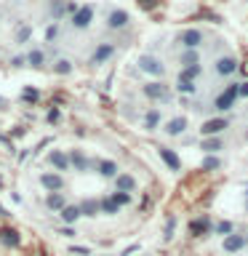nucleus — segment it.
<instances>
[{"mask_svg":"<svg viewBox=\"0 0 248 256\" xmlns=\"http://www.w3.org/2000/svg\"><path fill=\"white\" fill-rule=\"evenodd\" d=\"M232 232H235V224L227 222V219H222V222H216V224H214V235L227 238V235H232Z\"/></svg>","mask_w":248,"mask_h":256,"instance_id":"c9c22d12","label":"nucleus"},{"mask_svg":"<svg viewBox=\"0 0 248 256\" xmlns=\"http://www.w3.org/2000/svg\"><path fill=\"white\" fill-rule=\"evenodd\" d=\"M246 248V232H232V235L222 238V251L224 254H240Z\"/></svg>","mask_w":248,"mask_h":256,"instance_id":"aec40b11","label":"nucleus"},{"mask_svg":"<svg viewBox=\"0 0 248 256\" xmlns=\"http://www.w3.org/2000/svg\"><path fill=\"white\" fill-rule=\"evenodd\" d=\"M56 216H59L62 224H67V227H75V224L83 219V214H80V203H67Z\"/></svg>","mask_w":248,"mask_h":256,"instance_id":"5701e85b","label":"nucleus"},{"mask_svg":"<svg viewBox=\"0 0 248 256\" xmlns=\"http://www.w3.org/2000/svg\"><path fill=\"white\" fill-rule=\"evenodd\" d=\"M195 64H203L200 62V51H179V70L195 67Z\"/></svg>","mask_w":248,"mask_h":256,"instance_id":"473e14b6","label":"nucleus"},{"mask_svg":"<svg viewBox=\"0 0 248 256\" xmlns=\"http://www.w3.org/2000/svg\"><path fill=\"white\" fill-rule=\"evenodd\" d=\"M246 214H248V195H246Z\"/></svg>","mask_w":248,"mask_h":256,"instance_id":"09e8293b","label":"nucleus"},{"mask_svg":"<svg viewBox=\"0 0 248 256\" xmlns=\"http://www.w3.org/2000/svg\"><path fill=\"white\" fill-rule=\"evenodd\" d=\"M246 115H248V107H246Z\"/></svg>","mask_w":248,"mask_h":256,"instance_id":"864d4df0","label":"nucleus"},{"mask_svg":"<svg viewBox=\"0 0 248 256\" xmlns=\"http://www.w3.org/2000/svg\"><path fill=\"white\" fill-rule=\"evenodd\" d=\"M115 54H118V43L115 40H99V43L94 46V51L91 56H88V67H104L107 62L115 59Z\"/></svg>","mask_w":248,"mask_h":256,"instance_id":"f03ea898","label":"nucleus"},{"mask_svg":"<svg viewBox=\"0 0 248 256\" xmlns=\"http://www.w3.org/2000/svg\"><path fill=\"white\" fill-rule=\"evenodd\" d=\"M174 43L179 46L182 51H200V48H203V43H206V32L198 30V27H187V30L176 32Z\"/></svg>","mask_w":248,"mask_h":256,"instance_id":"7ed1b4c3","label":"nucleus"},{"mask_svg":"<svg viewBox=\"0 0 248 256\" xmlns=\"http://www.w3.org/2000/svg\"><path fill=\"white\" fill-rule=\"evenodd\" d=\"M56 232H59L62 238H75V235H78V232H75V227H67V224H62V227L56 230Z\"/></svg>","mask_w":248,"mask_h":256,"instance_id":"79ce46f5","label":"nucleus"},{"mask_svg":"<svg viewBox=\"0 0 248 256\" xmlns=\"http://www.w3.org/2000/svg\"><path fill=\"white\" fill-rule=\"evenodd\" d=\"M0 22H3V8H0Z\"/></svg>","mask_w":248,"mask_h":256,"instance_id":"3c124183","label":"nucleus"},{"mask_svg":"<svg viewBox=\"0 0 248 256\" xmlns=\"http://www.w3.org/2000/svg\"><path fill=\"white\" fill-rule=\"evenodd\" d=\"M246 248H248V232H246Z\"/></svg>","mask_w":248,"mask_h":256,"instance_id":"603ef678","label":"nucleus"},{"mask_svg":"<svg viewBox=\"0 0 248 256\" xmlns=\"http://www.w3.org/2000/svg\"><path fill=\"white\" fill-rule=\"evenodd\" d=\"M232 128V118L227 115H216V118H208L203 120V126H200V136H224V131H230Z\"/></svg>","mask_w":248,"mask_h":256,"instance_id":"1a4fd4ad","label":"nucleus"},{"mask_svg":"<svg viewBox=\"0 0 248 256\" xmlns=\"http://www.w3.org/2000/svg\"><path fill=\"white\" fill-rule=\"evenodd\" d=\"M238 70H240V64H238V59L232 54H219L214 59V64H211L214 78H219V80H230Z\"/></svg>","mask_w":248,"mask_h":256,"instance_id":"423d86ee","label":"nucleus"},{"mask_svg":"<svg viewBox=\"0 0 248 256\" xmlns=\"http://www.w3.org/2000/svg\"><path fill=\"white\" fill-rule=\"evenodd\" d=\"M59 120H62V107H56V104H54V107H48V112H46V123H48V126H56Z\"/></svg>","mask_w":248,"mask_h":256,"instance_id":"58836bf2","label":"nucleus"},{"mask_svg":"<svg viewBox=\"0 0 248 256\" xmlns=\"http://www.w3.org/2000/svg\"><path fill=\"white\" fill-rule=\"evenodd\" d=\"M22 232L11 227V224H0V246L8 248V251H16V248H22Z\"/></svg>","mask_w":248,"mask_h":256,"instance_id":"dca6fc26","label":"nucleus"},{"mask_svg":"<svg viewBox=\"0 0 248 256\" xmlns=\"http://www.w3.org/2000/svg\"><path fill=\"white\" fill-rule=\"evenodd\" d=\"M158 155H160V160L168 166V171H174V174L182 171V158L176 155V150L166 147V144H160V147H158Z\"/></svg>","mask_w":248,"mask_h":256,"instance_id":"4be33fe9","label":"nucleus"},{"mask_svg":"<svg viewBox=\"0 0 248 256\" xmlns=\"http://www.w3.org/2000/svg\"><path fill=\"white\" fill-rule=\"evenodd\" d=\"M187 128H190V120H187V115H174V118H168L166 123H163V131L168 139H179V136H184L187 134Z\"/></svg>","mask_w":248,"mask_h":256,"instance_id":"4468645a","label":"nucleus"},{"mask_svg":"<svg viewBox=\"0 0 248 256\" xmlns=\"http://www.w3.org/2000/svg\"><path fill=\"white\" fill-rule=\"evenodd\" d=\"M99 208H102V216H118L120 214V206L112 200V195H102L99 198Z\"/></svg>","mask_w":248,"mask_h":256,"instance_id":"2f4dec72","label":"nucleus"},{"mask_svg":"<svg viewBox=\"0 0 248 256\" xmlns=\"http://www.w3.org/2000/svg\"><path fill=\"white\" fill-rule=\"evenodd\" d=\"M174 230H176V216H168V219H166V230H163V240H166V243H171V240H174Z\"/></svg>","mask_w":248,"mask_h":256,"instance_id":"ea45409f","label":"nucleus"},{"mask_svg":"<svg viewBox=\"0 0 248 256\" xmlns=\"http://www.w3.org/2000/svg\"><path fill=\"white\" fill-rule=\"evenodd\" d=\"M238 99H248V80L238 83Z\"/></svg>","mask_w":248,"mask_h":256,"instance_id":"c03bdc74","label":"nucleus"},{"mask_svg":"<svg viewBox=\"0 0 248 256\" xmlns=\"http://www.w3.org/2000/svg\"><path fill=\"white\" fill-rule=\"evenodd\" d=\"M27 67L43 72L51 67V54H48L46 46H30L27 48Z\"/></svg>","mask_w":248,"mask_h":256,"instance_id":"9d476101","label":"nucleus"},{"mask_svg":"<svg viewBox=\"0 0 248 256\" xmlns=\"http://www.w3.org/2000/svg\"><path fill=\"white\" fill-rule=\"evenodd\" d=\"M235 102H238V83H230V86H224V91H219L214 96L211 110L224 115V112H230L232 107H235Z\"/></svg>","mask_w":248,"mask_h":256,"instance_id":"6e6552de","label":"nucleus"},{"mask_svg":"<svg viewBox=\"0 0 248 256\" xmlns=\"http://www.w3.org/2000/svg\"><path fill=\"white\" fill-rule=\"evenodd\" d=\"M40 99H43V94H40L35 86H24L22 91H19V102H22V104H27V107H35Z\"/></svg>","mask_w":248,"mask_h":256,"instance_id":"c85d7f7f","label":"nucleus"},{"mask_svg":"<svg viewBox=\"0 0 248 256\" xmlns=\"http://www.w3.org/2000/svg\"><path fill=\"white\" fill-rule=\"evenodd\" d=\"M27 155H30V152L22 150V152H16V160H19V163H24V160H27Z\"/></svg>","mask_w":248,"mask_h":256,"instance_id":"a18cd8bd","label":"nucleus"},{"mask_svg":"<svg viewBox=\"0 0 248 256\" xmlns=\"http://www.w3.org/2000/svg\"><path fill=\"white\" fill-rule=\"evenodd\" d=\"M14 43L16 46H27L32 43V24L30 22H22V24H16V30H14Z\"/></svg>","mask_w":248,"mask_h":256,"instance_id":"bb28decb","label":"nucleus"},{"mask_svg":"<svg viewBox=\"0 0 248 256\" xmlns=\"http://www.w3.org/2000/svg\"><path fill=\"white\" fill-rule=\"evenodd\" d=\"M200 150H203V155H219L222 150H227V139L224 136H206L200 142Z\"/></svg>","mask_w":248,"mask_h":256,"instance_id":"393cba45","label":"nucleus"},{"mask_svg":"<svg viewBox=\"0 0 248 256\" xmlns=\"http://www.w3.org/2000/svg\"><path fill=\"white\" fill-rule=\"evenodd\" d=\"M48 70H51L54 75H59V78H70L72 72H75V62H72L70 56H56Z\"/></svg>","mask_w":248,"mask_h":256,"instance_id":"b1692460","label":"nucleus"},{"mask_svg":"<svg viewBox=\"0 0 248 256\" xmlns=\"http://www.w3.org/2000/svg\"><path fill=\"white\" fill-rule=\"evenodd\" d=\"M163 123H166V115H163V110H160V107H150V110L142 115V128H144L147 134L158 131V128H163Z\"/></svg>","mask_w":248,"mask_h":256,"instance_id":"f3484780","label":"nucleus"},{"mask_svg":"<svg viewBox=\"0 0 248 256\" xmlns=\"http://www.w3.org/2000/svg\"><path fill=\"white\" fill-rule=\"evenodd\" d=\"M190 235H192V238L214 235V222H211V216L203 214V216H198V219H192V222H190Z\"/></svg>","mask_w":248,"mask_h":256,"instance_id":"a211bd4d","label":"nucleus"},{"mask_svg":"<svg viewBox=\"0 0 248 256\" xmlns=\"http://www.w3.org/2000/svg\"><path fill=\"white\" fill-rule=\"evenodd\" d=\"M46 163L51 166V171H56V174H70V171H72L70 152H67V150H62V147H54V150H48V155H46Z\"/></svg>","mask_w":248,"mask_h":256,"instance_id":"f8f14e48","label":"nucleus"},{"mask_svg":"<svg viewBox=\"0 0 248 256\" xmlns=\"http://www.w3.org/2000/svg\"><path fill=\"white\" fill-rule=\"evenodd\" d=\"M142 96L152 104H168L171 102V86L166 80H147L142 86Z\"/></svg>","mask_w":248,"mask_h":256,"instance_id":"f257e3e1","label":"nucleus"},{"mask_svg":"<svg viewBox=\"0 0 248 256\" xmlns=\"http://www.w3.org/2000/svg\"><path fill=\"white\" fill-rule=\"evenodd\" d=\"M67 203H70L67 192H46V195H43V208L48 214H59Z\"/></svg>","mask_w":248,"mask_h":256,"instance_id":"6ab92c4d","label":"nucleus"},{"mask_svg":"<svg viewBox=\"0 0 248 256\" xmlns=\"http://www.w3.org/2000/svg\"><path fill=\"white\" fill-rule=\"evenodd\" d=\"M128 27H131V14L126 11V8H118V6H112L107 14H104V30L107 32H126Z\"/></svg>","mask_w":248,"mask_h":256,"instance_id":"39448f33","label":"nucleus"},{"mask_svg":"<svg viewBox=\"0 0 248 256\" xmlns=\"http://www.w3.org/2000/svg\"><path fill=\"white\" fill-rule=\"evenodd\" d=\"M70 152V163H72V174H94V158L86 155V150L72 147Z\"/></svg>","mask_w":248,"mask_h":256,"instance_id":"ddd939ff","label":"nucleus"},{"mask_svg":"<svg viewBox=\"0 0 248 256\" xmlns=\"http://www.w3.org/2000/svg\"><path fill=\"white\" fill-rule=\"evenodd\" d=\"M136 67H139L142 75H147L152 80H163L166 78V64L155 54H142L139 59H136Z\"/></svg>","mask_w":248,"mask_h":256,"instance_id":"20e7f679","label":"nucleus"},{"mask_svg":"<svg viewBox=\"0 0 248 256\" xmlns=\"http://www.w3.org/2000/svg\"><path fill=\"white\" fill-rule=\"evenodd\" d=\"M11 136H14V139H24V136H27V126H14Z\"/></svg>","mask_w":248,"mask_h":256,"instance_id":"a19ab883","label":"nucleus"},{"mask_svg":"<svg viewBox=\"0 0 248 256\" xmlns=\"http://www.w3.org/2000/svg\"><path fill=\"white\" fill-rule=\"evenodd\" d=\"M70 254H78V256H91V248H86V246H72V248H70Z\"/></svg>","mask_w":248,"mask_h":256,"instance_id":"37998d69","label":"nucleus"},{"mask_svg":"<svg viewBox=\"0 0 248 256\" xmlns=\"http://www.w3.org/2000/svg\"><path fill=\"white\" fill-rule=\"evenodd\" d=\"M94 19H96V6L94 3H86V6H80L78 11H75V16L67 19V22H70V30L72 32H86V30H91Z\"/></svg>","mask_w":248,"mask_h":256,"instance_id":"0eeeda50","label":"nucleus"},{"mask_svg":"<svg viewBox=\"0 0 248 256\" xmlns=\"http://www.w3.org/2000/svg\"><path fill=\"white\" fill-rule=\"evenodd\" d=\"M174 88L182 96H195L198 94V83H195V80H187V78H179V75H176V86Z\"/></svg>","mask_w":248,"mask_h":256,"instance_id":"7c9ffc66","label":"nucleus"},{"mask_svg":"<svg viewBox=\"0 0 248 256\" xmlns=\"http://www.w3.org/2000/svg\"><path fill=\"white\" fill-rule=\"evenodd\" d=\"M8 67H14V70H24L27 67V51H16L8 56Z\"/></svg>","mask_w":248,"mask_h":256,"instance_id":"f704fd0d","label":"nucleus"},{"mask_svg":"<svg viewBox=\"0 0 248 256\" xmlns=\"http://www.w3.org/2000/svg\"><path fill=\"white\" fill-rule=\"evenodd\" d=\"M0 190H3V176H0Z\"/></svg>","mask_w":248,"mask_h":256,"instance_id":"8fccbe9b","label":"nucleus"},{"mask_svg":"<svg viewBox=\"0 0 248 256\" xmlns=\"http://www.w3.org/2000/svg\"><path fill=\"white\" fill-rule=\"evenodd\" d=\"M0 110H8V99H6V96H0Z\"/></svg>","mask_w":248,"mask_h":256,"instance_id":"49530a36","label":"nucleus"},{"mask_svg":"<svg viewBox=\"0 0 248 256\" xmlns=\"http://www.w3.org/2000/svg\"><path fill=\"white\" fill-rule=\"evenodd\" d=\"M94 174L104 182H112L120 174V166H118V160H112V158H96L94 160Z\"/></svg>","mask_w":248,"mask_h":256,"instance_id":"2eb2a0df","label":"nucleus"},{"mask_svg":"<svg viewBox=\"0 0 248 256\" xmlns=\"http://www.w3.org/2000/svg\"><path fill=\"white\" fill-rule=\"evenodd\" d=\"M200 75H203V64H195V67H184V70H179V78L195 80V83H198Z\"/></svg>","mask_w":248,"mask_h":256,"instance_id":"e433bc0d","label":"nucleus"},{"mask_svg":"<svg viewBox=\"0 0 248 256\" xmlns=\"http://www.w3.org/2000/svg\"><path fill=\"white\" fill-rule=\"evenodd\" d=\"M38 184L43 187V192H67V179H64V174L56 171H40Z\"/></svg>","mask_w":248,"mask_h":256,"instance_id":"9b49d317","label":"nucleus"},{"mask_svg":"<svg viewBox=\"0 0 248 256\" xmlns=\"http://www.w3.org/2000/svg\"><path fill=\"white\" fill-rule=\"evenodd\" d=\"M80 214H83L86 219H96V216H102L99 198H83V200H80Z\"/></svg>","mask_w":248,"mask_h":256,"instance_id":"cd10ccee","label":"nucleus"},{"mask_svg":"<svg viewBox=\"0 0 248 256\" xmlns=\"http://www.w3.org/2000/svg\"><path fill=\"white\" fill-rule=\"evenodd\" d=\"M59 35H62V24L59 22H48L46 30H43V43L46 46H54L56 40H59Z\"/></svg>","mask_w":248,"mask_h":256,"instance_id":"c756f323","label":"nucleus"},{"mask_svg":"<svg viewBox=\"0 0 248 256\" xmlns=\"http://www.w3.org/2000/svg\"><path fill=\"white\" fill-rule=\"evenodd\" d=\"M0 216H8V208H3V206H0Z\"/></svg>","mask_w":248,"mask_h":256,"instance_id":"de8ad7c7","label":"nucleus"},{"mask_svg":"<svg viewBox=\"0 0 248 256\" xmlns=\"http://www.w3.org/2000/svg\"><path fill=\"white\" fill-rule=\"evenodd\" d=\"M112 187H115L118 192H136V187H139V182H136V176L134 174H128V171H120L115 179H112Z\"/></svg>","mask_w":248,"mask_h":256,"instance_id":"412c9836","label":"nucleus"},{"mask_svg":"<svg viewBox=\"0 0 248 256\" xmlns=\"http://www.w3.org/2000/svg\"><path fill=\"white\" fill-rule=\"evenodd\" d=\"M110 195H112V200H115L120 208H126V206L134 203V195H131V192H118V190H112Z\"/></svg>","mask_w":248,"mask_h":256,"instance_id":"4c0bfd02","label":"nucleus"},{"mask_svg":"<svg viewBox=\"0 0 248 256\" xmlns=\"http://www.w3.org/2000/svg\"><path fill=\"white\" fill-rule=\"evenodd\" d=\"M216 168H222V158L219 155H203V160H200V171H216Z\"/></svg>","mask_w":248,"mask_h":256,"instance_id":"72a5a7b5","label":"nucleus"},{"mask_svg":"<svg viewBox=\"0 0 248 256\" xmlns=\"http://www.w3.org/2000/svg\"><path fill=\"white\" fill-rule=\"evenodd\" d=\"M67 3H70V0H48V3H46V14L51 16V22L62 24V19H67Z\"/></svg>","mask_w":248,"mask_h":256,"instance_id":"a878e982","label":"nucleus"}]
</instances>
